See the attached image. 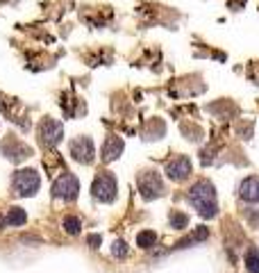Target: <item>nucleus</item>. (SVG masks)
<instances>
[{
    "label": "nucleus",
    "instance_id": "nucleus-1",
    "mask_svg": "<svg viewBox=\"0 0 259 273\" xmlns=\"http://www.w3.org/2000/svg\"><path fill=\"white\" fill-rule=\"evenodd\" d=\"M189 201L193 203V207L198 209L200 216L205 219H212L216 216V189L209 180H198L191 189H189Z\"/></svg>",
    "mask_w": 259,
    "mask_h": 273
},
{
    "label": "nucleus",
    "instance_id": "nucleus-2",
    "mask_svg": "<svg viewBox=\"0 0 259 273\" xmlns=\"http://www.w3.org/2000/svg\"><path fill=\"white\" fill-rule=\"evenodd\" d=\"M39 184H41V180H39V173L34 169H21L14 175V192L18 196H34Z\"/></svg>",
    "mask_w": 259,
    "mask_h": 273
},
{
    "label": "nucleus",
    "instance_id": "nucleus-3",
    "mask_svg": "<svg viewBox=\"0 0 259 273\" xmlns=\"http://www.w3.org/2000/svg\"><path fill=\"white\" fill-rule=\"evenodd\" d=\"M94 198L100 203H111L116 198V180L111 173H98L94 180Z\"/></svg>",
    "mask_w": 259,
    "mask_h": 273
},
{
    "label": "nucleus",
    "instance_id": "nucleus-4",
    "mask_svg": "<svg viewBox=\"0 0 259 273\" xmlns=\"http://www.w3.org/2000/svg\"><path fill=\"white\" fill-rule=\"evenodd\" d=\"M139 189L146 201H153V198L164 194V182L155 171H143V173L139 175Z\"/></svg>",
    "mask_w": 259,
    "mask_h": 273
},
{
    "label": "nucleus",
    "instance_id": "nucleus-5",
    "mask_svg": "<svg viewBox=\"0 0 259 273\" xmlns=\"http://www.w3.org/2000/svg\"><path fill=\"white\" fill-rule=\"evenodd\" d=\"M77 192H80V182H77V178L73 173H64L52 184V196L62 198V201H75Z\"/></svg>",
    "mask_w": 259,
    "mask_h": 273
},
{
    "label": "nucleus",
    "instance_id": "nucleus-6",
    "mask_svg": "<svg viewBox=\"0 0 259 273\" xmlns=\"http://www.w3.org/2000/svg\"><path fill=\"white\" fill-rule=\"evenodd\" d=\"M166 173H168L170 180H175V182H182V180H187L189 175H191V159L184 157V155H180V157H175L173 162H168V167H166Z\"/></svg>",
    "mask_w": 259,
    "mask_h": 273
},
{
    "label": "nucleus",
    "instance_id": "nucleus-7",
    "mask_svg": "<svg viewBox=\"0 0 259 273\" xmlns=\"http://www.w3.org/2000/svg\"><path fill=\"white\" fill-rule=\"evenodd\" d=\"M71 155L82 164H89L94 159V144L89 137H80V139L71 141Z\"/></svg>",
    "mask_w": 259,
    "mask_h": 273
},
{
    "label": "nucleus",
    "instance_id": "nucleus-8",
    "mask_svg": "<svg viewBox=\"0 0 259 273\" xmlns=\"http://www.w3.org/2000/svg\"><path fill=\"white\" fill-rule=\"evenodd\" d=\"M39 134H41L43 144H48V146L60 144V139H62V123H57V121H52V119H46L41 123V128H39Z\"/></svg>",
    "mask_w": 259,
    "mask_h": 273
},
{
    "label": "nucleus",
    "instance_id": "nucleus-9",
    "mask_svg": "<svg viewBox=\"0 0 259 273\" xmlns=\"http://www.w3.org/2000/svg\"><path fill=\"white\" fill-rule=\"evenodd\" d=\"M239 196L246 203H259V178L252 175V178H246L239 187Z\"/></svg>",
    "mask_w": 259,
    "mask_h": 273
},
{
    "label": "nucleus",
    "instance_id": "nucleus-10",
    "mask_svg": "<svg viewBox=\"0 0 259 273\" xmlns=\"http://www.w3.org/2000/svg\"><path fill=\"white\" fill-rule=\"evenodd\" d=\"M121 153H123V141H121L119 137H109V139L105 141V146H102V159H105V162H114Z\"/></svg>",
    "mask_w": 259,
    "mask_h": 273
},
{
    "label": "nucleus",
    "instance_id": "nucleus-11",
    "mask_svg": "<svg viewBox=\"0 0 259 273\" xmlns=\"http://www.w3.org/2000/svg\"><path fill=\"white\" fill-rule=\"evenodd\" d=\"M246 269L248 273H259V251L255 246H248L246 251Z\"/></svg>",
    "mask_w": 259,
    "mask_h": 273
},
{
    "label": "nucleus",
    "instance_id": "nucleus-12",
    "mask_svg": "<svg viewBox=\"0 0 259 273\" xmlns=\"http://www.w3.org/2000/svg\"><path fill=\"white\" fill-rule=\"evenodd\" d=\"M136 243H139V248H153L155 243H157V232L155 230H143V232H139L136 235Z\"/></svg>",
    "mask_w": 259,
    "mask_h": 273
},
{
    "label": "nucleus",
    "instance_id": "nucleus-13",
    "mask_svg": "<svg viewBox=\"0 0 259 273\" xmlns=\"http://www.w3.org/2000/svg\"><path fill=\"white\" fill-rule=\"evenodd\" d=\"M25 221H27L25 209H21V207H12V209L7 212V223H9V226H23Z\"/></svg>",
    "mask_w": 259,
    "mask_h": 273
},
{
    "label": "nucleus",
    "instance_id": "nucleus-14",
    "mask_svg": "<svg viewBox=\"0 0 259 273\" xmlns=\"http://www.w3.org/2000/svg\"><path fill=\"white\" fill-rule=\"evenodd\" d=\"M80 228H82V221L77 216H66L64 219V230L68 235H80Z\"/></svg>",
    "mask_w": 259,
    "mask_h": 273
},
{
    "label": "nucleus",
    "instance_id": "nucleus-15",
    "mask_svg": "<svg viewBox=\"0 0 259 273\" xmlns=\"http://www.w3.org/2000/svg\"><path fill=\"white\" fill-rule=\"evenodd\" d=\"M170 226L178 228V230H182V228L189 226V216L187 214H173V216H170Z\"/></svg>",
    "mask_w": 259,
    "mask_h": 273
},
{
    "label": "nucleus",
    "instance_id": "nucleus-16",
    "mask_svg": "<svg viewBox=\"0 0 259 273\" xmlns=\"http://www.w3.org/2000/svg\"><path fill=\"white\" fill-rule=\"evenodd\" d=\"M111 253H114V257H125L128 255V246H125V241H114Z\"/></svg>",
    "mask_w": 259,
    "mask_h": 273
},
{
    "label": "nucleus",
    "instance_id": "nucleus-17",
    "mask_svg": "<svg viewBox=\"0 0 259 273\" xmlns=\"http://www.w3.org/2000/svg\"><path fill=\"white\" fill-rule=\"evenodd\" d=\"M89 243H91L94 248H98V243H100V235H91V237H89Z\"/></svg>",
    "mask_w": 259,
    "mask_h": 273
}]
</instances>
